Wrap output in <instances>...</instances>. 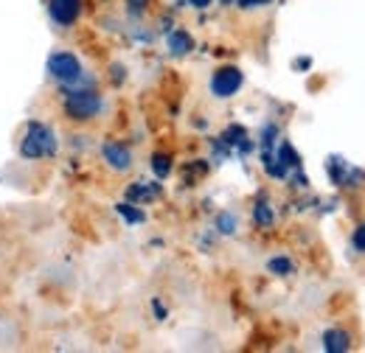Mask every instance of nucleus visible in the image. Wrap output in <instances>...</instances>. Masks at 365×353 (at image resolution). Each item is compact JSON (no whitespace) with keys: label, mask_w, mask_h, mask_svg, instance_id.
Masks as SVG:
<instances>
[{"label":"nucleus","mask_w":365,"mask_h":353,"mask_svg":"<svg viewBox=\"0 0 365 353\" xmlns=\"http://www.w3.org/2000/svg\"><path fill=\"white\" fill-rule=\"evenodd\" d=\"M23 157L29 160H37V157H51L56 152V137L48 130L46 124H31L29 132L23 137V146H20Z\"/></svg>","instance_id":"1"},{"label":"nucleus","mask_w":365,"mask_h":353,"mask_svg":"<svg viewBox=\"0 0 365 353\" xmlns=\"http://www.w3.org/2000/svg\"><path fill=\"white\" fill-rule=\"evenodd\" d=\"M217 224H220V230H222V233H233V227H236V221H233L230 214H222V216L217 219Z\"/></svg>","instance_id":"13"},{"label":"nucleus","mask_w":365,"mask_h":353,"mask_svg":"<svg viewBox=\"0 0 365 353\" xmlns=\"http://www.w3.org/2000/svg\"><path fill=\"white\" fill-rule=\"evenodd\" d=\"M48 73L62 85H73L82 79V65L73 53H53L48 59Z\"/></svg>","instance_id":"3"},{"label":"nucleus","mask_w":365,"mask_h":353,"mask_svg":"<svg viewBox=\"0 0 365 353\" xmlns=\"http://www.w3.org/2000/svg\"><path fill=\"white\" fill-rule=\"evenodd\" d=\"M101 110V98L93 90H73L65 95V112L71 121H91Z\"/></svg>","instance_id":"2"},{"label":"nucleus","mask_w":365,"mask_h":353,"mask_svg":"<svg viewBox=\"0 0 365 353\" xmlns=\"http://www.w3.org/2000/svg\"><path fill=\"white\" fill-rule=\"evenodd\" d=\"M354 247H357L360 253H365V221L354 230Z\"/></svg>","instance_id":"14"},{"label":"nucleus","mask_w":365,"mask_h":353,"mask_svg":"<svg viewBox=\"0 0 365 353\" xmlns=\"http://www.w3.org/2000/svg\"><path fill=\"white\" fill-rule=\"evenodd\" d=\"M242 6H259V3H267V0H239Z\"/></svg>","instance_id":"17"},{"label":"nucleus","mask_w":365,"mask_h":353,"mask_svg":"<svg viewBox=\"0 0 365 353\" xmlns=\"http://www.w3.org/2000/svg\"><path fill=\"white\" fill-rule=\"evenodd\" d=\"M48 9L59 26H73L82 14V0H48Z\"/></svg>","instance_id":"5"},{"label":"nucleus","mask_w":365,"mask_h":353,"mask_svg":"<svg viewBox=\"0 0 365 353\" xmlns=\"http://www.w3.org/2000/svg\"><path fill=\"white\" fill-rule=\"evenodd\" d=\"M242 70L239 68H220L214 76H211V93L220 95V98H230L236 90L242 88Z\"/></svg>","instance_id":"4"},{"label":"nucleus","mask_w":365,"mask_h":353,"mask_svg":"<svg viewBox=\"0 0 365 353\" xmlns=\"http://www.w3.org/2000/svg\"><path fill=\"white\" fill-rule=\"evenodd\" d=\"M101 154H104V160H107L115 172H127L130 163H133V154H130V149H127L124 143H104Z\"/></svg>","instance_id":"6"},{"label":"nucleus","mask_w":365,"mask_h":353,"mask_svg":"<svg viewBox=\"0 0 365 353\" xmlns=\"http://www.w3.org/2000/svg\"><path fill=\"white\" fill-rule=\"evenodd\" d=\"M270 269H273L275 275H289V272H292V264H289V258H273V261H270Z\"/></svg>","instance_id":"11"},{"label":"nucleus","mask_w":365,"mask_h":353,"mask_svg":"<svg viewBox=\"0 0 365 353\" xmlns=\"http://www.w3.org/2000/svg\"><path fill=\"white\" fill-rule=\"evenodd\" d=\"M323 348L329 353H346L351 348V337L346 331H340V328H329L323 334Z\"/></svg>","instance_id":"7"},{"label":"nucleus","mask_w":365,"mask_h":353,"mask_svg":"<svg viewBox=\"0 0 365 353\" xmlns=\"http://www.w3.org/2000/svg\"><path fill=\"white\" fill-rule=\"evenodd\" d=\"M127 6H130V11H143L146 6H149V0H127Z\"/></svg>","instance_id":"15"},{"label":"nucleus","mask_w":365,"mask_h":353,"mask_svg":"<svg viewBox=\"0 0 365 353\" xmlns=\"http://www.w3.org/2000/svg\"><path fill=\"white\" fill-rule=\"evenodd\" d=\"M169 48H172V53H188L194 48V40L185 31H175V34H169Z\"/></svg>","instance_id":"8"},{"label":"nucleus","mask_w":365,"mask_h":353,"mask_svg":"<svg viewBox=\"0 0 365 353\" xmlns=\"http://www.w3.org/2000/svg\"><path fill=\"white\" fill-rule=\"evenodd\" d=\"M152 172L158 176H166L172 172V157L169 154H152Z\"/></svg>","instance_id":"9"},{"label":"nucleus","mask_w":365,"mask_h":353,"mask_svg":"<svg viewBox=\"0 0 365 353\" xmlns=\"http://www.w3.org/2000/svg\"><path fill=\"white\" fill-rule=\"evenodd\" d=\"M188 3H191L194 9H208V6H211V0H188Z\"/></svg>","instance_id":"16"},{"label":"nucleus","mask_w":365,"mask_h":353,"mask_svg":"<svg viewBox=\"0 0 365 353\" xmlns=\"http://www.w3.org/2000/svg\"><path fill=\"white\" fill-rule=\"evenodd\" d=\"M118 214H121L127 221H143V214H140V211H135L133 205H118Z\"/></svg>","instance_id":"12"},{"label":"nucleus","mask_w":365,"mask_h":353,"mask_svg":"<svg viewBox=\"0 0 365 353\" xmlns=\"http://www.w3.org/2000/svg\"><path fill=\"white\" fill-rule=\"evenodd\" d=\"M256 221H259L262 227L273 224V211H270V205H267V202H259V205H256Z\"/></svg>","instance_id":"10"}]
</instances>
